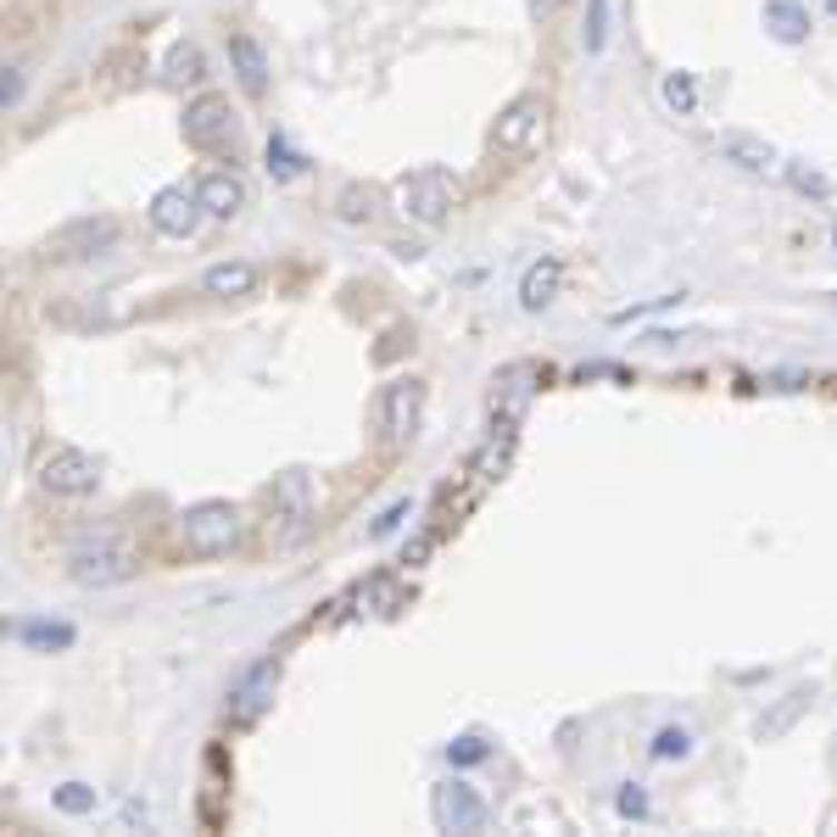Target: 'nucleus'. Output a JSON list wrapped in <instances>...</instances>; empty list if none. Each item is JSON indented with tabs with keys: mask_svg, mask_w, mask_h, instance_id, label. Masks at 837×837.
I'll return each mask as SVG.
<instances>
[{
	"mask_svg": "<svg viewBox=\"0 0 837 837\" xmlns=\"http://www.w3.org/2000/svg\"><path fill=\"white\" fill-rule=\"evenodd\" d=\"M335 218H341V224H374V218H380V196H374L368 185H346V190L335 196Z\"/></svg>",
	"mask_w": 837,
	"mask_h": 837,
	"instance_id": "20",
	"label": "nucleus"
},
{
	"mask_svg": "<svg viewBox=\"0 0 837 837\" xmlns=\"http://www.w3.org/2000/svg\"><path fill=\"white\" fill-rule=\"evenodd\" d=\"M542 124H548V101H542V96L509 101V107L498 112V124H492V151H503V157L531 151V146L542 140Z\"/></svg>",
	"mask_w": 837,
	"mask_h": 837,
	"instance_id": "5",
	"label": "nucleus"
},
{
	"mask_svg": "<svg viewBox=\"0 0 837 837\" xmlns=\"http://www.w3.org/2000/svg\"><path fill=\"white\" fill-rule=\"evenodd\" d=\"M425 402H431V385L425 380H391L385 391H380V407H374V418H380V436L391 442V447H402V442H413L418 436V425H425Z\"/></svg>",
	"mask_w": 837,
	"mask_h": 837,
	"instance_id": "3",
	"label": "nucleus"
},
{
	"mask_svg": "<svg viewBox=\"0 0 837 837\" xmlns=\"http://www.w3.org/2000/svg\"><path fill=\"white\" fill-rule=\"evenodd\" d=\"M804 709H809V687L787 692V703H781L776 715H765V720H759V737H765V742H770V737H781V731H787V726H792V720H798Z\"/></svg>",
	"mask_w": 837,
	"mask_h": 837,
	"instance_id": "23",
	"label": "nucleus"
},
{
	"mask_svg": "<svg viewBox=\"0 0 837 837\" xmlns=\"http://www.w3.org/2000/svg\"><path fill=\"white\" fill-rule=\"evenodd\" d=\"M509 453H514V431H503V442L492 436V442H486V453L475 459V475H481V481H498V475H503V464H509Z\"/></svg>",
	"mask_w": 837,
	"mask_h": 837,
	"instance_id": "28",
	"label": "nucleus"
},
{
	"mask_svg": "<svg viewBox=\"0 0 837 837\" xmlns=\"http://www.w3.org/2000/svg\"><path fill=\"white\" fill-rule=\"evenodd\" d=\"M40 486L51 498H90L101 486V464L85 453V447H57L46 464H40Z\"/></svg>",
	"mask_w": 837,
	"mask_h": 837,
	"instance_id": "6",
	"label": "nucleus"
},
{
	"mask_svg": "<svg viewBox=\"0 0 837 837\" xmlns=\"http://www.w3.org/2000/svg\"><path fill=\"white\" fill-rule=\"evenodd\" d=\"M581 46H587V57H603V46H609V0H587V29H581Z\"/></svg>",
	"mask_w": 837,
	"mask_h": 837,
	"instance_id": "25",
	"label": "nucleus"
},
{
	"mask_svg": "<svg viewBox=\"0 0 837 837\" xmlns=\"http://www.w3.org/2000/svg\"><path fill=\"white\" fill-rule=\"evenodd\" d=\"M185 140L201 146V151L229 146V140H235V112H229V101H224V96H196V101L185 107Z\"/></svg>",
	"mask_w": 837,
	"mask_h": 837,
	"instance_id": "11",
	"label": "nucleus"
},
{
	"mask_svg": "<svg viewBox=\"0 0 837 837\" xmlns=\"http://www.w3.org/2000/svg\"><path fill=\"white\" fill-rule=\"evenodd\" d=\"M676 302H687V296H681V291H670V296H653V302L620 307V313H614V324H642V318H653V313H664V307H676Z\"/></svg>",
	"mask_w": 837,
	"mask_h": 837,
	"instance_id": "31",
	"label": "nucleus"
},
{
	"mask_svg": "<svg viewBox=\"0 0 837 837\" xmlns=\"http://www.w3.org/2000/svg\"><path fill=\"white\" fill-rule=\"evenodd\" d=\"M692 754H698L692 726H659L653 742H648V759H653V765H687Z\"/></svg>",
	"mask_w": 837,
	"mask_h": 837,
	"instance_id": "19",
	"label": "nucleus"
},
{
	"mask_svg": "<svg viewBox=\"0 0 837 837\" xmlns=\"http://www.w3.org/2000/svg\"><path fill=\"white\" fill-rule=\"evenodd\" d=\"M826 12H831V18H837V0H826Z\"/></svg>",
	"mask_w": 837,
	"mask_h": 837,
	"instance_id": "37",
	"label": "nucleus"
},
{
	"mask_svg": "<svg viewBox=\"0 0 837 837\" xmlns=\"http://www.w3.org/2000/svg\"><path fill=\"white\" fill-rule=\"evenodd\" d=\"M431 815H436L442 831H486V820H492L486 798H481L470 781H442V787L431 792Z\"/></svg>",
	"mask_w": 837,
	"mask_h": 837,
	"instance_id": "9",
	"label": "nucleus"
},
{
	"mask_svg": "<svg viewBox=\"0 0 837 837\" xmlns=\"http://www.w3.org/2000/svg\"><path fill=\"white\" fill-rule=\"evenodd\" d=\"M302 168H307V163L291 151V140H285V135H274V140H268V174H274L279 185H291V179H302Z\"/></svg>",
	"mask_w": 837,
	"mask_h": 837,
	"instance_id": "26",
	"label": "nucleus"
},
{
	"mask_svg": "<svg viewBox=\"0 0 837 837\" xmlns=\"http://www.w3.org/2000/svg\"><path fill=\"white\" fill-rule=\"evenodd\" d=\"M614 809H620V815H631V820H642V815H648V792H642V781H626V787H620V798H614Z\"/></svg>",
	"mask_w": 837,
	"mask_h": 837,
	"instance_id": "33",
	"label": "nucleus"
},
{
	"mask_svg": "<svg viewBox=\"0 0 837 837\" xmlns=\"http://www.w3.org/2000/svg\"><path fill=\"white\" fill-rule=\"evenodd\" d=\"M196 196H201V207H207V218H240L246 213V179L235 174V168H213V174H201V185H196Z\"/></svg>",
	"mask_w": 837,
	"mask_h": 837,
	"instance_id": "12",
	"label": "nucleus"
},
{
	"mask_svg": "<svg viewBox=\"0 0 837 837\" xmlns=\"http://www.w3.org/2000/svg\"><path fill=\"white\" fill-rule=\"evenodd\" d=\"M179 531H185V548L196 553V559H218V553H229L235 542H240V509L235 503H196V509H185V520H179Z\"/></svg>",
	"mask_w": 837,
	"mask_h": 837,
	"instance_id": "4",
	"label": "nucleus"
},
{
	"mask_svg": "<svg viewBox=\"0 0 837 837\" xmlns=\"http://www.w3.org/2000/svg\"><path fill=\"white\" fill-rule=\"evenodd\" d=\"M112 240H118V218H107V213L96 218V213H90V218L62 224V229L46 240V257H51V263H73V257H96V252H107Z\"/></svg>",
	"mask_w": 837,
	"mask_h": 837,
	"instance_id": "8",
	"label": "nucleus"
},
{
	"mask_svg": "<svg viewBox=\"0 0 837 837\" xmlns=\"http://www.w3.org/2000/svg\"><path fill=\"white\" fill-rule=\"evenodd\" d=\"M407 520H413V498H396V503H385V509L374 514L368 536H374V542H385V536H396V531H402Z\"/></svg>",
	"mask_w": 837,
	"mask_h": 837,
	"instance_id": "27",
	"label": "nucleus"
},
{
	"mask_svg": "<svg viewBox=\"0 0 837 837\" xmlns=\"http://www.w3.org/2000/svg\"><path fill=\"white\" fill-rule=\"evenodd\" d=\"M792 185H798V190H809V196H826V190H831L820 174H804V168H792Z\"/></svg>",
	"mask_w": 837,
	"mask_h": 837,
	"instance_id": "35",
	"label": "nucleus"
},
{
	"mask_svg": "<svg viewBox=\"0 0 837 837\" xmlns=\"http://www.w3.org/2000/svg\"><path fill=\"white\" fill-rule=\"evenodd\" d=\"M135 570H140V564H135V548H129L124 531H90V536L73 542V553H68V575H73L79 587H96V592L135 581Z\"/></svg>",
	"mask_w": 837,
	"mask_h": 837,
	"instance_id": "1",
	"label": "nucleus"
},
{
	"mask_svg": "<svg viewBox=\"0 0 837 837\" xmlns=\"http://www.w3.org/2000/svg\"><path fill=\"white\" fill-rule=\"evenodd\" d=\"M726 157H737V163L754 168V174L776 168V151H770V146H754V140H726Z\"/></svg>",
	"mask_w": 837,
	"mask_h": 837,
	"instance_id": "29",
	"label": "nucleus"
},
{
	"mask_svg": "<svg viewBox=\"0 0 837 837\" xmlns=\"http://www.w3.org/2000/svg\"><path fill=\"white\" fill-rule=\"evenodd\" d=\"M459 196H464V185H459L447 168H418V174H407V179L396 185L402 213H407L413 224H425V229H442V224L453 218Z\"/></svg>",
	"mask_w": 837,
	"mask_h": 837,
	"instance_id": "2",
	"label": "nucleus"
},
{
	"mask_svg": "<svg viewBox=\"0 0 837 837\" xmlns=\"http://www.w3.org/2000/svg\"><path fill=\"white\" fill-rule=\"evenodd\" d=\"M73 626H46V620H23L18 626V642H29V648H46V653H62V648H73Z\"/></svg>",
	"mask_w": 837,
	"mask_h": 837,
	"instance_id": "21",
	"label": "nucleus"
},
{
	"mask_svg": "<svg viewBox=\"0 0 837 837\" xmlns=\"http://www.w3.org/2000/svg\"><path fill=\"white\" fill-rule=\"evenodd\" d=\"M257 279H263L257 263H213V268L201 274V291L218 296V302H235V296H252Z\"/></svg>",
	"mask_w": 837,
	"mask_h": 837,
	"instance_id": "16",
	"label": "nucleus"
},
{
	"mask_svg": "<svg viewBox=\"0 0 837 837\" xmlns=\"http://www.w3.org/2000/svg\"><path fill=\"white\" fill-rule=\"evenodd\" d=\"M168 79H174V85H196V79H201V51H196V46H179V51L168 57Z\"/></svg>",
	"mask_w": 837,
	"mask_h": 837,
	"instance_id": "30",
	"label": "nucleus"
},
{
	"mask_svg": "<svg viewBox=\"0 0 837 837\" xmlns=\"http://www.w3.org/2000/svg\"><path fill=\"white\" fill-rule=\"evenodd\" d=\"M51 798H57L62 815H96V804H101V792H96L90 781H62Z\"/></svg>",
	"mask_w": 837,
	"mask_h": 837,
	"instance_id": "24",
	"label": "nucleus"
},
{
	"mask_svg": "<svg viewBox=\"0 0 837 837\" xmlns=\"http://www.w3.org/2000/svg\"><path fill=\"white\" fill-rule=\"evenodd\" d=\"M525 402H531V368H503V374H498V391H492V413L503 418V425H520Z\"/></svg>",
	"mask_w": 837,
	"mask_h": 837,
	"instance_id": "17",
	"label": "nucleus"
},
{
	"mask_svg": "<svg viewBox=\"0 0 837 837\" xmlns=\"http://www.w3.org/2000/svg\"><path fill=\"white\" fill-rule=\"evenodd\" d=\"M831 240H837V229H831Z\"/></svg>",
	"mask_w": 837,
	"mask_h": 837,
	"instance_id": "38",
	"label": "nucleus"
},
{
	"mask_svg": "<svg viewBox=\"0 0 837 837\" xmlns=\"http://www.w3.org/2000/svg\"><path fill=\"white\" fill-rule=\"evenodd\" d=\"M229 73H235V85H240L246 96H263V90H268V57H263V46H257L252 35H235V40H229Z\"/></svg>",
	"mask_w": 837,
	"mask_h": 837,
	"instance_id": "13",
	"label": "nucleus"
},
{
	"mask_svg": "<svg viewBox=\"0 0 837 837\" xmlns=\"http://www.w3.org/2000/svg\"><path fill=\"white\" fill-rule=\"evenodd\" d=\"M531 7H536V12H542V18H548V12H553V7H559V0H531Z\"/></svg>",
	"mask_w": 837,
	"mask_h": 837,
	"instance_id": "36",
	"label": "nucleus"
},
{
	"mask_svg": "<svg viewBox=\"0 0 837 837\" xmlns=\"http://www.w3.org/2000/svg\"><path fill=\"white\" fill-rule=\"evenodd\" d=\"M659 96H664V107H670V112H681V118H687V112H698V85H692V73H681V68H676V73H664Z\"/></svg>",
	"mask_w": 837,
	"mask_h": 837,
	"instance_id": "22",
	"label": "nucleus"
},
{
	"mask_svg": "<svg viewBox=\"0 0 837 837\" xmlns=\"http://www.w3.org/2000/svg\"><path fill=\"white\" fill-rule=\"evenodd\" d=\"M559 285H564V263H559V257H536V263L525 268V279H520V307H525V313H542V307L559 296Z\"/></svg>",
	"mask_w": 837,
	"mask_h": 837,
	"instance_id": "14",
	"label": "nucleus"
},
{
	"mask_svg": "<svg viewBox=\"0 0 837 837\" xmlns=\"http://www.w3.org/2000/svg\"><path fill=\"white\" fill-rule=\"evenodd\" d=\"M765 35L776 40V46H804L809 40V12L798 7V0H765Z\"/></svg>",
	"mask_w": 837,
	"mask_h": 837,
	"instance_id": "15",
	"label": "nucleus"
},
{
	"mask_svg": "<svg viewBox=\"0 0 837 837\" xmlns=\"http://www.w3.org/2000/svg\"><path fill=\"white\" fill-rule=\"evenodd\" d=\"M201 218H207V207H201V196L185 190V185H163V190L151 196V229L168 235V240H190V235L201 229Z\"/></svg>",
	"mask_w": 837,
	"mask_h": 837,
	"instance_id": "10",
	"label": "nucleus"
},
{
	"mask_svg": "<svg viewBox=\"0 0 837 837\" xmlns=\"http://www.w3.org/2000/svg\"><path fill=\"white\" fill-rule=\"evenodd\" d=\"M274 692H279V659H257V664H246V670H240V681L229 687V720H235V726L263 720V715H268V703H274Z\"/></svg>",
	"mask_w": 837,
	"mask_h": 837,
	"instance_id": "7",
	"label": "nucleus"
},
{
	"mask_svg": "<svg viewBox=\"0 0 837 837\" xmlns=\"http://www.w3.org/2000/svg\"><path fill=\"white\" fill-rule=\"evenodd\" d=\"M447 759L453 765H481V759H492V742L486 737H459V742H447Z\"/></svg>",
	"mask_w": 837,
	"mask_h": 837,
	"instance_id": "32",
	"label": "nucleus"
},
{
	"mask_svg": "<svg viewBox=\"0 0 837 837\" xmlns=\"http://www.w3.org/2000/svg\"><path fill=\"white\" fill-rule=\"evenodd\" d=\"M0 101H7V107L23 101V73H18V68H7V79H0Z\"/></svg>",
	"mask_w": 837,
	"mask_h": 837,
	"instance_id": "34",
	"label": "nucleus"
},
{
	"mask_svg": "<svg viewBox=\"0 0 837 837\" xmlns=\"http://www.w3.org/2000/svg\"><path fill=\"white\" fill-rule=\"evenodd\" d=\"M307 498H313V486H307L302 470H285V475L274 481V492H268V503H274L279 520H307Z\"/></svg>",
	"mask_w": 837,
	"mask_h": 837,
	"instance_id": "18",
	"label": "nucleus"
}]
</instances>
